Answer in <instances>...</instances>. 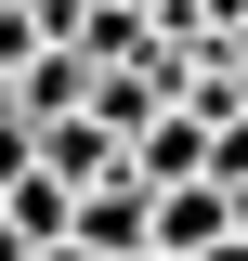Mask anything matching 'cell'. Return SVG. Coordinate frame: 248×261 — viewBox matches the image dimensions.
<instances>
[{
    "mask_svg": "<svg viewBox=\"0 0 248 261\" xmlns=\"http://www.w3.org/2000/svg\"><path fill=\"white\" fill-rule=\"evenodd\" d=\"M196 261H248V235H222V248H196Z\"/></svg>",
    "mask_w": 248,
    "mask_h": 261,
    "instance_id": "obj_1",
    "label": "cell"
}]
</instances>
